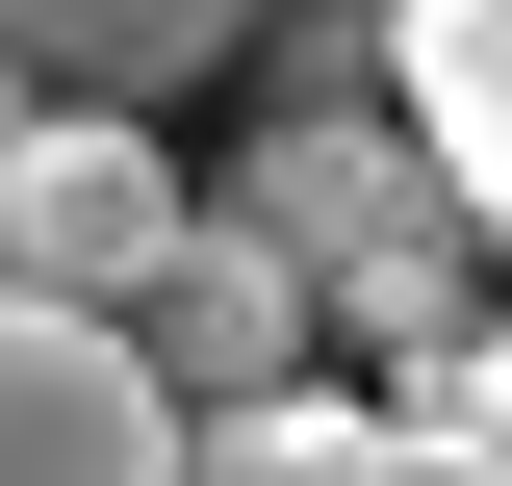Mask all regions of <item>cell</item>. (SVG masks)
<instances>
[{
    "label": "cell",
    "instance_id": "4",
    "mask_svg": "<svg viewBox=\"0 0 512 486\" xmlns=\"http://www.w3.org/2000/svg\"><path fill=\"white\" fill-rule=\"evenodd\" d=\"M128 359L180 384V435H205V410H282V384L333 359V282L256 231V205H205V231L154 256V307H128Z\"/></svg>",
    "mask_w": 512,
    "mask_h": 486
},
{
    "label": "cell",
    "instance_id": "1",
    "mask_svg": "<svg viewBox=\"0 0 512 486\" xmlns=\"http://www.w3.org/2000/svg\"><path fill=\"white\" fill-rule=\"evenodd\" d=\"M231 205L308 256V282H333V333H384L410 384H436V359H487V231H461V180L410 154V103H282Z\"/></svg>",
    "mask_w": 512,
    "mask_h": 486
},
{
    "label": "cell",
    "instance_id": "8",
    "mask_svg": "<svg viewBox=\"0 0 512 486\" xmlns=\"http://www.w3.org/2000/svg\"><path fill=\"white\" fill-rule=\"evenodd\" d=\"M359 486H512V435H461V410H384V461Z\"/></svg>",
    "mask_w": 512,
    "mask_h": 486
},
{
    "label": "cell",
    "instance_id": "6",
    "mask_svg": "<svg viewBox=\"0 0 512 486\" xmlns=\"http://www.w3.org/2000/svg\"><path fill=\"white\" fill-rule=\"evenodd\" d=\"M384 103H410V154L461 180V231L512 256V0H384Z\"/></svg>",
    "mask_w": 512,
    "mask_h": 486
},
{
    "label": "cell",
    "instance_id": "3",
    "mask_svg": "<svg viewBox=\"0 0 512 486\" xmlns=\"http://www.w3.org/2000/svg\"><path fill=\"white\" fill-rule=\"evenodd\" d=\"M0 486H205V435H180V384L128 359L103 307L0 282Z\"/></svg>",
    "mask_w": 512,
    "mask_h": 486
},
{
    "label": "cell",
    "instance_id": "5",
    "mask_svg": "<svg viewBox=\"0 0 512 486\" xmlns=\"http://www.w3.org/2000/svg\"><path fill=\"white\" fill-rule=\"evenodd\" d=\"M256 0H0V128L26 103H154V77H231Z\"/></svg>",
    "mask_w": 512,
    "mask_h": 486
},
{
    "label": "cell",
    "instance_id": "2",
    "mask_svg": "<svg viewBox=\"0 0 512 486\" xmlns=\"http://www.w3.org/2000/svg\"><path fill=\"white\" fill-rule=\"evenodd\" d=\"M180 231H205V205H180V154H154L128 103H26V128H0V282H52V307L128 333Z\"/></svg>",
    "mask_w": 512,
    "mask_h": 486
},
{
    "label": "cell",
    "instance_id": "9",
    "mask_svg": "<svg viewBox=\"0 0 512 486\" xmlns=\"http://www.w3.org/2000/svg\"><path fill=\"white\" fill-rule=\"evenodd\" d=\"M410 410H461V435H512V333H487V359H436Z\"/></svg>",
    "mask_w": 512,
    "mask_h": 486
},
{
    "label": "cell",
    "instance_id": "7",
    "mask_svg": "<svg viewBox=\"0 0 512 486\" xmlns=\"http://www.w3.org/2000/svg\"><path fill=\"white\" fill-rule=\"evenodd\" d=\"M384 461V410L359 384H282V410H205V486H359Z\"/></svg>",
    "mask_w": 512,
    "mask_h": 486
}]
</instances>
